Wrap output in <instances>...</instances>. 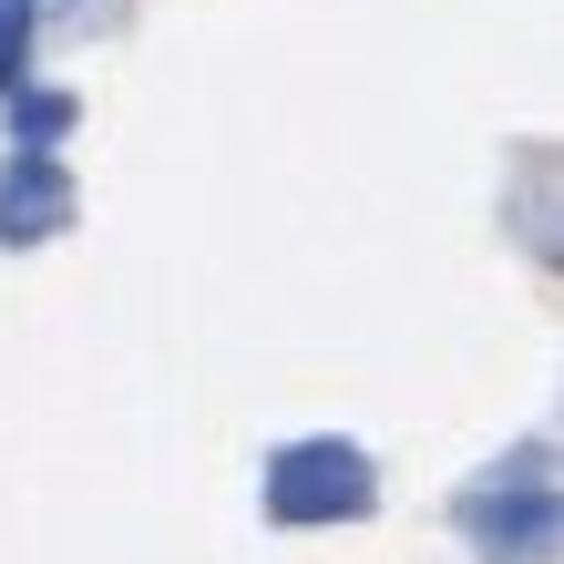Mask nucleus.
I'll return each mask as SVG.
<instances>
[{
  "mask_svg": "<svg viewBox=\"0 0 564 564\" xmlns=\"http://www.w3.org/2000/svg\"><path fill=\"white\" fill-rule=\"evenodd\" d=\"M21 42H31V11H21V0H0V83H11V62H21Z\"/></svg>",
  "mask_w": 564,
  "mask_h": 564,
  "instance_id": "nucleus-1",
  "label": "nucleus"
}]
</instances>
